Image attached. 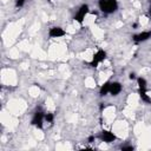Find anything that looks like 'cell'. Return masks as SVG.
<instances>
[{
    "instance_id": "cell-1",
    "label": "cell",
    "mask_w": 151,
    "mask_h": 151,
    "mask_svg": "<svg viewBox=\"0 0 151 151\" xmlns=\"http://www.w3.org/2000/svg\"><path fill=\"white\" fill-rule=\"evenodd\" d=\"M98 5H99L100 11L104 13H107V14L116 12L118 8L117 0H99Z\"/></svg>"
},
{
    "instance_id": "cell-5",
    "label": "cell",
    "mask_w": 151,
    "mask_h": 151,
    "mask_svg": "<svg viewBox=\"0 0 151 151\" xmlns=\"http://www.w3.org/2000/svg\"><path fill=\"white\" fill-rule=\"evenodd\" d=\"M48 35H50L51 38H59V37L65 35V31H64L62 27L54 26V27L50 28V31H48Z\"/></svg>"
},
{
    "instance_id": "cell-14",
    "label": "cell",
    "mask_w": 151,
    "mask_h": 151,
    "mask_svg": "<svg viewBox=\"0 0 151 151\" xmlns=\"http://www.w3.org/2000/svg\"><path fill=\"white\" fill-rule=\"evenodd\" d=\"M123 151H132L134 150V146H122Z\"/></svg>"
},
{
    "instance_id": "cell-12",
    "label": "cell",
    "mask_w": 151,
    "mask_h": 151,
    "mask_svg": "<svg viewBox=\"0 0 151 151\" xmlns=\"http://www.w3.org/2000/svg\"><path fill=\"white\" fill-rule=\"evenodd\" d=\"M53 115H52V113H47V115L45 116V121L47 122V123H52L53 122Z\"/></svg>"
},
{
    "instance_id": "cell-16",
    "label": "cell",
    "mask_w": 151,
    "mask_h": 151,
    "mask_svg": "<svg viewBox=\"0 0 151 151\" xmlns=\"http://www.w3.org/2000/svg\"><path fill=\"white\" fill-rule=\"evenodd\" d=\"M130 79H131V80L136 79V74H135V73H130Z\"/></svg>"
},
{
    "instance_id": "cell-17",
    "label": "cell",
    "mask_w": 151,
    "mask_h": 151,
    "mask_svg": "<svg viewBox=\"0 0 151 151\" xmlns=\"http://www.w3.org/2000/svg\"><path fill=\"white\" fill-rule=\"evenodd\" d=\"M149 12H150V15H151V6H150V10H149Z\"/></svg>"
},
{
    "instance_id": "cell-11",
    "label": "cell",
    "mask_w": 151,
    "mask_h": 151,
    "mask_svg": "<svg viewBox=\"0 0 151 151\" xmlns=\"http://www.w3.org/2000/svg\"><path fill=\"white\" fill-rule=\"evenodd\" d=\"M138 86H139V90H146V80L142 77L138 78Z\"/></svg>"
},
{
    "instance_id": "cell-15",
    "label": "cell",
    "mask_w": 151,
    "mask_h": 151,
    "mask_svg": "<svg viewBox=\"0 0 151 151\" xmlns=\"http://www.w3.org/2000/svg\"><path fill=\"white\" fill-rule=\"evenodd\" d=\"M93 141H94V136H90V137H89V139H87V142H89V143H93Z\"/></svg>"
},
{
    "instance_id": "cell-6",
    "label": "cell",
    "mask_w": 151,
    "mask_h": 151,
    "mask_svg": "<svg viewBox=\"0 0 151 151\" xmlns=\"http://www.w3.org/2000/svg\"><path fill=\"white\" fill-rule=\"evenodd\" d=\"M100 139L105 143H111L113 141H116V136L112 134L111 131H102V134H100Z\"/></svg>"
},
{
    "instance_id": "cell-8",
    "label": "cell",
    "mask_w": 151,
    "mask_h": 151,
    "mask_svg": "<svg viewBox=\"0 0 151 151\" xmlns=\"http://www.w3.org/2000/svg\"><path fill=\"white\" fill-rule=\"evenodd\" d=\"M122 91V85L117 82L115 83H110V90H109V93H111L112 96H117V94Z\"/></svg>"
},
{
    "instance_id": "cell-3",
    "label": "cell",
    "mask_w": 151,
    "mask_h": 151,
    "mask_svg": "<svg viewBox=\"0 0 151 151\" xmlns=\"http://www.w3.org/2000/svg\"><path fill=\"white\" fill-rule=\"evenodd\" d=\"M44 118H45L44 113H43L42 111H37V112L34 113L33 118H32L31 124L34 125V126H37L38 129H42V127H43V121H44Z\"/></svg>"
},
{
    "instance_id": "cell-7",
    "label": "cell",
    "mask_w": 151,
    "mask_h": 151,
    "mask_svg": "<svg viewBox=\"0 0 151 151\" xmlns=\"http://www.w3.org/2000/svg\"><path fill=\"white\" fill-rule=\"evenodd\" d=\"M149 38H151V31H146V32H142L139 34L134 35V40L136 43H141V42H145Z\"/></svg>"
},
{
    "instance_id": "cell-18",
    "label": "cell",
    "mask_w": 151,
    "mask_h": 151,
    "mask_svg": "<svg viewBox=\"0 0 151 151\" xmlns=\"http://www.w3.org/2000/svg\"><path fill=\"white\" fill-rule=\"evenodd\" d=\"M47 1H52V0H47Z\"/></svg>"
},
{
    "instance_id": "cell-9",
    "label": "cell",
    "mask_w": 151,
    "mask_h": 151,
    "mask_svg": "<svg viewBox=\"0 0 151 151\" xmlns=\"http://www.w3.org/2000/svg\"><path fill=\"white\" fill-rule=\"evenodd\" d=\"M139 96H141V98H142L145 103L151 104V97L146 93V90H139Z\"/></svg>"
},
{
    "instance_id": "cell-4",
    "label": "cell",
    "mask_w": 151,
    "mask_h": 151,
    "mask_svg": "<svg viewBox=\"0 0 151 151\" xmlns=\"http://www.w3.org/2000/svg\"><path fill=\"white\" fill-rule=\"evenodd\" d=\"M87 13H89V6H87V5H83V6L78 10L77 14L74 15V20L78 21L79 24H83L84 19H85V15H86Z\"/></svg>"
},
{
    "instance_id": "cell-10",
    "label": "cell",
    "mask_w": 151,
    "mask_h": 151,
    "mask_svg": "<svg viewBox=\"0 0 151 151\" xmlns=\"http://www.w3.org/2000/svg\"><path fill=\"white\" fill-rule=\"evenodd\" d=\"M109 90H110V82L105 83L102 87H100V96H106L109 93Z\"/></svg>"
},
{
    "instance_id": "cell-13",
    "label": "cell",
    "mask_w": 151,
    "mask_h": 151,
    "mask_svg": "<svg viewBox=\"0 0 151 151\" xmlns=\"http://www.w3.org/2000/svg\"><path fill=\"white\" fill-rule=\"evenodd\" d=\"M25 4V0H15V6L17 7H23Z\"/></svg>"
},
{
    "instance_id": "cell-2",
    "label": "cell",
    "mask_w": 151,
    "mask_h": 151,
    "mask_svg": "<svg viewBox=\"0 0 151 151\" xmlns=\"http://www.w3.org/2000/svg\"><path fill=\"white\" fill-rule=\"evenodd\" d=\"M105 58H106V52L103 51V50H99L96 54L93 55V59H92V62L90 63V66H92V67H97V65H98L99 63H102Z\"/></svg>"
}]
</instances>
